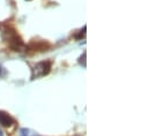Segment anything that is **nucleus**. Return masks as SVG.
Instances as JSON below:
<instances>
[{
    "label": "nucleus",
    "mask_w": 149,
    "mask_h": 136,
    "mask_svg": "<svg viewBox=\"0 0 149 136\" xmlns=\"http://www.w3.org/2000/svg\"><path fill=\"white\" fill-rule=\"evenodd\" d=\"M50 70H51V62H50V61H42V62L37 64V65L34 67L33 77L46 75V74L50 73Z\"/></svg>",
    "instance_id": "1"
},
{
    "label": "nucleus",
    "mask_w": 149,
    "mask_h": 136,
    "mask_svg": "<svg viewBox=\"0 0 149 136\" xmlns=\"http://www.w3.org/2000/svg\"><path fill=\"white\" fill-rule=\"evenodd\" d=\"M14 124V119L6 112H0V125L3 127H10Z\"/></svg>",
    "instance_id": "2"
},
{
    "label": "nucleus",
    "mask_w": 149,
    "mask_h": 136,
    "mask_svg": "<svg viewBox=\"0 0 149 136\" xmlns=\"http://www.w3.org/2000/svg\"><path fill=\"white\" fill-rule=\"evenodd\" d=\"M2 74H3V68H2L1 66H0V76H1Z\"/></svg>",
    "instance_id": "3"
}]
</instances>
